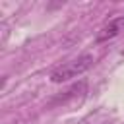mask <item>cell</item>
I'll return each mask as SVG.
<instances>
[{"instance_id":"cell-2","label":"cell","mask_w":124,"mask_h":124,"mask_svg":"<svg viewBox=\"0 0 124 124\" xmlns=\"http://www.w3.org/2000/svg\"><path fill=\"white\" fill-rule=\"evenodd\" d=\"M122 33H124V16L114 17V19H110L108 23H105V25L99 29L95 41H97V43H107V41L116 39V37L122 35Z\"/></svg>"},{"instance_id":"cell-3","label":"cell","mask_w":124,"mask_h":124,"mask_svg":"<svg viewBox=\"0 0 124 124\" xmlns=\"http://www.w3.org/2000/svg\"><path fill=\"white\" fill-rule=\"evenodd\" d=\"M85 89H87V83H85V81L74 83V85H72L68 91H64V95H60L58 99H54V101H52V105H66L70 99H78V97H83Z\"/></svg>"},{"instance_id":"cell-1","label":"cell","mask_w":124,"mask_h":124,"mask_svg":"<svg viewBox=\"0 0 124 124\" xmlns=\"http://www.w3.org/2000/svg\"><path fill=\"white\" fill-rule=\"evenodd\" d=\"M93 66V56L91 54H81L62 66H58L52 74H50V81L52 83H62V81H68L72 78H78L81 76L83 72H87L89 68Z\"/></svg>"}]
</instances>
